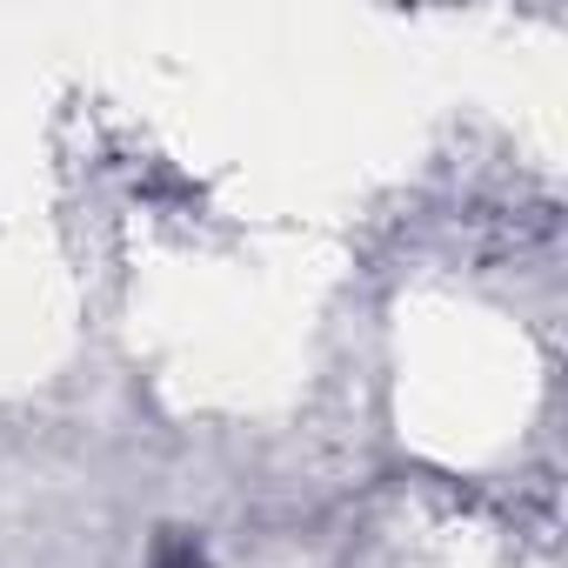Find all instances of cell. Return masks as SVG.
Listing matches in <instances>:
<instances>
[{
    "label": "cell",
    "instance_id": "6da1fadb",
    "mask_svg": "<svg viewBox=\"0 0 568 568\" xmlns=\"http://www.w3.org/2000/svg\"><path fill=\"white\" fill-rule=\"evenodd\" d=\"M148 568H214V561H207V548H201L187 528H168V535L154 541V561H148Z\"/></svg>",
    "mask_w": 568,
    "mask_h": 568
}]
</instances>
